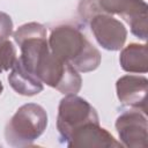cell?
<instances>
[{"label":"cell","mask_w":148,"mask_h":148,"mask_svg":"<svg viewBox=\"0 0 148 148\" xmlns=\"http://www.w3.org/2000/svg\"><path fill=\"white\" fill-rule=\"evenodd\" d=\"M47 42L51 52L69 62L77 72H92L101 64L102 56L99 51L74 25L56 27L51 31Z\"/></svg>","instance_id":"6da1fadb"},{"label":"cell","mask_w":148,"mask_h":148,"mask_svg":"<svg viewBox=\"0 0 148 148\" xmlns=\"http://www.w3.org/2000/svg\"><path fill=\"white\" fill-rule=\"evenodd\" d=\"M47 113L36 103L20 106L5 127V139L9 146H31L46 130Z\"/></svg>","instance_id":"7a4b0ae2"},{"label":"cell","mask_w":148,"mask_h":148,"mask_svg":"<svg viewBox=\"0 0 148 148\" xmlns=\"http://www.w3.org/2000/svg\"><path fill=\"white\" fill-rule=\"evenodd\" d=\"M34 73L43 83L64 95L77 94L82 87V79L79 72L69 62L54 56L51 50L39 57Z\"/></svg>","instance_id":"3957f363"},{"label":"cell","mask_w":148,"mask_h":148,"mask_svg":"<svg viewBox=\"0 0 148 148\" xmlns=\"http://www.w3.org/2000/svg\"><path fill=\"white\" fill-rule=\"evenodd\" d=\"M87 123H99L96 109L76 94L66 95L60 99L57 116V128L62 142L66 143L71 134Z\"/></svg>","instance_id":"277c9868"},{"label":"cell","mask_w":148,"mask_h":148,"mask_svg":"<svg viewBox=\"0 0 148 148\" xmlns=\"http://www.w3.org/2000/svg\"><path fill=\"white\" fill-rule=\"evenodd\" d=\"M116 130L120 142L128 148H146L148 140V123L145 112L132 109L123 112L116 120Z\"/></svg>","instance_id":"5b68a950"},{"label":"cell","mask_w":148,"mask_h":148,"mask_svg":"<svg viewBox=\"0 0 148 148\" xmlns=\"http://www.w3.org/2000/svg\"><path fill=\"white\" fill-rule=\"evenodd\" d=\"M90 29L97 43L108 51H118L124 47L127 29L124 23L106 13H97L90 20Z\"/></svg>","instance_id":"8992f818"},{"label":"cell","mask_w":148,"mask_h":148,"mask_svg":"<svg viewBox=\"0 0 148 148\" xmlns=\"http://www.w3.org/2000/svg\"><path fill=\"white\" fill-rule=\"evenodd\" d=\"M66 146L71 148H120L124 147L120 141L99 126V123H87L76 128L68 140Z\"/></svg>","instance_id":"52a82bcc"},{"label":"cell","mask_w":148,"mask_h":148,"mask_svg":"<svg viewBox=\"0 0 148 148\" xmlns=\"http://www.w3.org/2000/svg\"><path fill=\"white\" fill-rule=\"evenodd\" d=\"M116 91L120 103L146 112L148 92V80L146 76L132 74L124 75L117 80Z\"/></svg>","instance_id":"ba28073f"},{"label":"cell","mask_w":148,"mask_h":148,"mask_svg":"<svg viewBox=\"0 0 148 148\" xmlns=\"http://www.w3.org/2000/svg\"><path fill=\"white\" fill-rule=\"evenodd\" d=\"M10 69L8 82L17 94L22 96H35L43 90V82L35 75V73L24 66L20 58L16 59Z\"/></svg>","instance_id":"9c48e42d"},{"label":"cell","mask_w":148,"mask_h":148,"mask_svg":"<svg viewBox=\"0 0 148 148\" xmlns=\"http://www.w3.org/2000/svg\"><path fill=\"white\" fill-rule=\"evenodd\" d=\"M119 62L121 68L128 73L148 72V47L147 44L131 43L120 51Z\"/></svg>","instance_id":"30bf717a"},{"label":"cell","mask_w":148,"mask_h":148,"mask_svg":"<svg viewBox=\"0 0 148 148\" xmlns=\"http://www.w3.org/2000/svg\"><path fill=\"white\" fill-rule=\"evenodd\" d=\"M16 59H17L16 49L14 44L8 39L1 40L0 42V73L5 71H9L15 64Z\"/></svg>","instance_id":"8fae6325"},{"label":"cell","mask_w":148,"mask_h":148,"mask_svg":"<svg viewBox=\"0 0 148 148\" xmlns=\"http://www.w3.org/2000/svg\"><path fill=\"white\" fill-rule=\"evenodd\" d=\"M101 8L98 6L97 0H81L79 5V14L84 21H89L95 14L101 13Z\"/></svg>","instance_id":"7c38bea8"},{"label":"cell","mask_w":148,"mask_h":148,"mask_svg":"<svg viewBox=\"0 0 148 148\" xmlns=\"http://www.w3.org/2000/svg\"><path fill=\"white\" fill-rule=\"evenodd\" d=\"M12 34H13L12 17L6 13L0 12V42L7 39Z\"/></svg>","instance_id":"4fadbf2b"},{"label":"cell","mask_w":148,"mask_h":148,"mask_svg":"<svg viewBox=\"0 0 148 148\" xmlns=\"http://www.w3.org/2000/svg\"><path fill=\"white\" fill-rule=\"evenodd\" d=\"M2 90H3V84H2V82L0 81V95H1V92H2Z\"/></svg>","instance_id":"5bb4252c"}]
</instances>
